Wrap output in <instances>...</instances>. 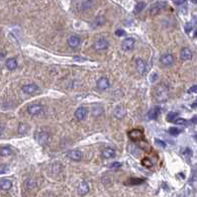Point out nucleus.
I'll list each match as a JSON object with an SVG mask.
<instances>
[{
	"mask_svg": "<svg viewBox=\"0 0 197 197\" xmlns=\"http://www.w3.org/2000/svg\"><path fill=\"white\" fill-rule=\"evenodd\" d=\"M154 97L159 102H165L168 98V86L165 83L162 82L154 87Z\"/></svg>",
	"mask_w": 197,
	"mask_h": 197,
	"instance_id": "nucleus-1",
	"label": "nucleus"
},
{
	"mask_svg": "<svg viewBox=\"0 0 197 197\" xmlns=\"http://www.w3.org/2000/svg\"><path fill=\"white\" fill-rule=\"evenodd\" d=\"M167 7V3L165 1H159V2H157V3H154L153 6L151 7L150 9V14L152 16H156L157 15L160 11H162L165 9V8Z\"/></svg>",
	"mask_w": 197,
	"mask_h": 197,
	"instance_id": "nucleus-2",
	"label": "nucleus"
},
{
	"mask_svg": "<svg viewBox=\"0 0 197 197\" xmlns=\"http://www.w3.org/2000/svg\"><path fill=\"white\" fill-rule=\"evenodd\" d=\"M135 45H136L135 39L129 37V38H126L125 40L122 42V44H121V49H122L124 52H131L135 48Z\"/></svg>",
	"mask_w": 197,
	"mask_h": 197,
	"instance_id": "nucleus-3",
	"label": "nucleus"
},
{
	"mask_svg": "<svg viewBox=\"0 0 197 197\" xmlns=\"http://www.w3.org/2000/svg\"><path fill=\"white\" fill-rule=\"evenodd\" d=\"M128 137L130 138V140H132L133 142H139V141L144 140V134H143V132L139 130V129L131 130L128 133Z\"/></svg>",
	"mask_w": 197,
	"mask_h": 197,
	"instance_id": "nucleus-4",
	"label": "nucleus"
},
{
	"mask_svg": "<svg viewBox=\"0 0 197 197\" xmlns=\"http://www.w3.org/2000/svg\"><path fill=\"white\" fill-rule=\"evenodd\" d=\"M93 6V0H79L77 2V8L80 11H86Z\"/></svg>",
	"mask_w": 197,
	"mask_h": 197,
	"instance_id": "nucleus-5",
	"label": "nucleus"
},
{
	"mask_svg": "<svg viewBox=\"0 0 197 197\" xmlns=\"http://www.w3.org/2000/svg\"><path fill=\"white\" fill-rule=\"evenodd\" d=\"M87 113H88V110H87L86 107L80 106V107H78L76 110H75L74 116H75V118H76L78 121H82V120H84L86 118Z\"/></svg>",
	"mask_w": 197,
	"mask_h": 197,
	"instance_id": "nucleus-6",
	"label": "nucleus"
},
{
	"mask_svg": "<svg viewBox=\"0 0 197 197\" xmlns=\"http://www.w3.org/2000/svg\"><path fill=\"white\" fill-rule=\"evenodd\" d=\"M160 63L165 66H170L174 63V58L171 53H165L160 57Z\"/></svg>",
	"mask_w": 197,
	"mask_h": 197,
	"instance_id": "nucleus-7",
	"label": "nucleus"
},
{
	"mask_svg": "<svg viewBox=\"0 0 197 197\" xmlns=\"http://www.w3.org/2000/svg\"><path fill=\"white\" fill-rule=\"evenodd\" d=\"M136 69H137V71L139 72L141 75L145 74L146 71H147V64H146V61L144 60H142V58H137Z\"/></svg>",
	"mask_w": 197,
	"mask_h": 197,
	"instance_id": "nucleus-8",
	"label": "nucleus"
},
{
	"mask_svg": "<svg viewBox=\"0 0 197 197\" xmlns=\"http://www.w3.org/2000/svg\"><path fill=\"white\" fill-rule=\"evenodd\" d=\"M108 47H109V43L107 42V40H105V39H99V40H97L93 45L94 50H96V51L106 50Z\"/></svg>",
	"mask_w": 197,
	"mask_h": 197,
	"instance_id": "nucleus-9",
	"label": "nucleus"
},
{
	"mask_svg": "<svg viewBox=\"0 0 197 197\" xmlns=\"http://www.w3.org/2000/svg\"><path fill=\"white\" fill-rule=\"evenodd\" d=\"M22 90H23V92H25L26 94H34L39 90V86L37 84L29 83V84H26V85H24L22 87Z\"/></svg>",
	"mask_w": 197,
	"mask_h": 197,
	"instance_id": "nucleus-10",
	"label": "nucleus"
},
{
	"mask_svg": "<svg viewBox=\"0 0 197 197\" xmlns=\"http://www.w3.org/2000/svg\"><path fill=\"white\" fill-rule=\"evenodd\" d=\"M66 157L71 160H74V162H79V160L82 159V154L78 150H72V151H69V153L66 154Z\"/></svg>",
	"mask_w": 197,
	"mask_h": 197,
	"instance_id": "nucleus-11",
	"label": "nucleus"
},
{
	"mask_svg": "<svg viewBox=\"0 0 197 197\" xmlns=\"http://www.w3.org/2000/svg\"><path fill=\"white\" fill-rule=\"evenodd\" d=\"M38 143L42 146H45L49 143L50 141V135L47 133V132H40L37 136Z\"/></svg>",
	"mask_w": 197,
	"mask_h": 197,
	"instance_id": "nucleus-12",
	"label": "nucleus"
},
{
	"mask_svg": "<svg viewBox=\"0 0 197 197\" xmlns=\"http://www.w3.org/2000/svg\"><path fill=\"white\" fill-rule=\"evenodd\" d=\"M96 86L99 90H106V89L109 88V86H110V82H109L108 78L101 77V78L98 79L97 83H96Z\"/></svg>",
	"mask_w": 197,
	"mask_h": 197,
	"instance_id": "nucleus-13",
	"label": "nucleus"
},
{
	"mask_svg": "<svg viewBox=\"0 0 197 197\" xmlns=\"http://www.w3.org/2000/svg\"><path fill=\"white\" fill-rule=\"evenodd\" d=\"M88 191H89V185H88V183H86V182H80L79 184H78V186H77V193H78V195H80V196H83V195H85L86 193H88Z\"/></svg>",
	"mask_w": 197,
	"mask_h": 197,
	"instance_id": "nucleus-14",
	"label": "nucleus"
},
{
	"mask_svg": "<svg viewBox=\"0 0 197 197\" xmlns=\"http://www.w3.org/2000/svg\"><path fill=\"white\" fill-rule=\"evenodd\" d=\"M160 113V107L154 106V108H152L150 111L148 112V118L151 120H156Z\"/></svg>",
	"mask_w": 197,
	"mask_h": 197,
	"instance_id": "nucleus-15",
	"label": "nucleus"
},
{
	"mask_svg": "<svg viewBox=\"0 0 197 197\" xmlns=\"http://www.w3.org/2000/svg\"><path fill=\"white\" fill-rule=\"evenodd\" d=\"M42 109L43 108H42L40 104H32V105L28 107L27 110H28V113L31 115H37L42 111Z\"/></svg>",
	"mask_w": 197,
	"mask_h": 197,
	"instance_id": "nucleus-16",
	"label": "nucleus"
},
{
	"mask_svg": "<svg viewBox=\"0 0 197 197\" xmlns=\"http://www.w3.org/2000/svg\"><path fill=\"white\" fill-rule=\"evenodd\" d=\"M180 58L182 61H189L192 58V53L188 48H183L180 51Z\"/></svg>",
	"mask_w": 197,
	"mask_h": 197,
	"instance_id": "nucleus-17",
	"label": "nucleus"
},
{
	"mask_svg": "<svg viewBox=\"0 0 197 197\" xmlns=\"http://www.w3.org/2000/svg\"><path fill=\"white\" fill-rule=\"evenodd\" d=\"M67 44L70 48H77L80 44V39L76 37V36H70V37L67 39Z\"/></svg>",
	"mask_w": 197,
	"mask_h": 197,
	"instance_id": "nucleus-18",
	"label": "nucleus"
},
{
	"mask_svg": "<svg viewBox=\"0 0 197 197\" xmlns=\"http://www.w3.org/2000/svg\"><path fill=\"white\" fill-rule=\"evenodd\" d=\"M126 113H127V111H126V109L124 108L123 106H117L114 110V116L118 118V119H122V118H124Z\"/></svg>",
	"mask_w": 197,
	"mask_h": 197,
	"instance_id": "nucleus-19",
	"label": "nucleus"
},
{
	"mask_svg": "<svg viewBox=\"0 0 197 197\" xmlns=\"http://www.w3.org/2000/svg\"><path fill=\"white\" fill-rule=\"evenodd\" d=\"M116 156V152H115L114 149L111 148H106L105 150L102 152V157L104 159H112Z\"/></svg>",
	"mask_w": 197,
	"mask_h": 197,
	"instance_id": "nucleus-20",
	"label": "nucleus"
},
{
	"mask_svg": "<svg viewBox=\"0 0 197 197\" xmlns=\"http://www.w3.org/2000/svg\"><path fill=\"white\" fill-rule=\"evenodd\" d=\"M12 187V182L9 179H2L0 181V188L2 190H9Z\"/></svg>",
	"mask_w": 197,
	"mask_h": 197,
	"instance_id": "nucleus-21",
	"label": "nucleus"
},
{
	"mask_svg": "<svg viewBox=\"0 0 197 197\" xmlns=\"http://www.w3.org/2000/svg\"><path fill=\"white\" fill-rule=\"evenodd\" d=\"M18 66V64H17V61L15 58H9V60L6 61V67L8 69L10 70H14Z\"/></svg>",
	"mask_w": 197,
	"mask_h": 197,
	"instance_id": "nucleus-22",
	"label": "nucleus"
},
{
	"mask_svg": "<svg viewBox=\"0 0 197 197\" xmlns=\"http://www.w3.org/2000/svg\"><path fill=\"white\" fill-rule=\"evenodd\" d=\"M25 185H26V188L28 190H32L36 187V181L33 178H28L25 182Z\"/></svg>",
	"mask_w": 197,
	"mask_h": 197,
	"instance_id": "nucleus-23",
	"label": "nucleus"
},
{
	"mask_svg": "<svg viewBox=\"0 0 197 197\" xmlns=\"http://www.w3.org/2000/svg\"><path fill=\"white\" fill-rule=\"evenodd\" d=\"M11 153H12V150H11L10 147H3V148L0 149V156H2V157L10 156Z\"/></svg>",
	"mask_w": 197,
	"mask_h": 197,
	"instance_id": "nucleus-24",
	"label": "nucleus"
},
{
	"mask_svg": "<svg viewBox=\"0 0 197 197\" xmlns=\"http://www.w3.org/2000/svg\"><path fill=\"white\" fill-rule=\"evenodd\" d=\"M144 182V179L142 178H130L128 181H126V184L129 185H136V184H141Z\"/></svg>",
	"mask_w": 197,
	"mask_h": 197,
	"instance_id": "nucleus-25",
	"label": "nucleus"
},
{
	"mask_svg": "<svg viewBox=\"0 0 197 197\" xmlns=\"http://www.w3.org/2000/svg\"><path fill=\"white\" fill-rule=\"evenodd\" d=\"M146 7V3L145 2H138L136 4V6H135V9H134V12L136 14H139L141 11L144 10V8Z\"/></svg>",
	"mask_w": 197,
	"mask_h": 197,
	"instance_id": "nucleus-26",
	"label": "nucleus"
},
{
	"mask_svg": "<svg viewBox=\"0 0 197 197\" xmlns=\"http://www.w3.org/2000/svg\"><path fill=\"white\" fill-rule=\"evenodd\" d=\"M28 131V126L24 123H20L18 127V132L20 134H26Z\"/></svg>",
	"mask_w": 197,
	"mask_h": 197,
	"instance_id": "nucleus-27",
	"label": "nucleus"
},
{
	"mask_svg": "<svg viewBox=\"0 0 197 197\" xmlns=\"http://www.w3.org/2000/svg\"><path fill=\"white\" fill-rule=\"evenodd\" d=\"M178 116V113L177 112H170L167 116V120L168 122H172V121L175 120V118Z\"/></svg>",
	"mask_w": 197,
	"mask_h": 197,
	"instance_id": "nucleus-28",
	"label": "nucleus"
},
{
	"mask_svg": "<svg viewBox=\"0 0 197 197\" xmlns=\"http://www.w3.org/2000/svg\"><path fill=\"white\" fill-rule=\"evenodd\" d=\"M142 165L146 167L150 168L153 167V162H152L150 159H148V157H145V159L142 160Z\"/></svg>",
	"mask_w": 197,
	"mask_h": 197,
	"instance_id": "nucleus-29",
	"label": "nucleus"
},
{
	"mask_svg": "<svg viewBox=\"0 0 197 197\" xmlns=\"http://www.w3.org/2000/svg\"><path fill=\"white\" fill-rule=\"evenodd\" d=\"M180 130H179L178 128H175V127H171L170 128V130H168V133H170L171 136H177V135L180 134Z\"/></svg>",
	"mask_w": 197,
	"mask_h": 197,
	"instance_id": "nucleus-30",
	"label": "nucleus"
},
{
	"mask_svg": "<svg viewBox=\"0 0 197 197\" xmlns=\"http://www.w3.org/2000/svg\"><path fill=\"white\" fill-rule=\"evenodd\" d=\"M174 123L177 124V125H186L187 121L185 119H182V118H178V119L174 120Z\"/></svg>",
	"mask_w": 197,
	"mask_h": 197,
	"instance_id": "nucleus-31",
	"label": "nucleus"
},
{
	"mask_svg": "<svg viewBox=\"0 0 197 197\" xmlns=\"http://www.w3.org/2000/svg\"><path fill=\"white\" fill-rule=\"evenodd\" d=\"M125 34H126L125 31L122 30V29H118V30L115 31V35L118 36V37H122V36H124Z\"/></svg>",
	"mask_w": 197,
	"mask_h": 197,
	"instance_id": "nucleus-32",
	"label": "nucleus"
},
{
	"mask_svg": "<svg viewBox=\"0 0 197 197\" xmlns=\"http://www.w3.org/2000/svg\"><path fill=\"white\" fill-rule=\"evenodd\" d=\"M188 93H197V84H195V85L191 86L189 89H188Z\"/></svg>",
	"mask_w": 197,
	"mask_h": 197,
	"instance_id": "nucleus-33",
	"label": "nucleus"
},
{
	"mask_svg": "<svg viewBox=\"0 0 197 197\" xmlns=\"http://www.w3.org/2000/svg\"><path fill=\"white\" fill-rule=\"evenodd\" d=\"M121 165H122V164H121V162H113V164L110 165V167H111V168H118V167H120Z\"/></svg>",
	"mask_w": 197,
	"mask_h": 197,
	"instance_id": "nucleus-34",
	"label": "nucleus"
},
{
	"mask_svg": "<svg viewBox=\"0 0 197 197\" xmlns=\"http://www.w3.org/2000/svg\"><path fill=\"white\" fill-rule=\"evenodd\" d=\"M183 154H184L185 157H191V156H192V152H191L189 149L187 148L186 150L183 152Z\"/></svg>",
	"mask_w": 197,
	"mask_h": 197,
	"instance_id": "nucleus-35",
	"label": "nucleus"
},
{
	"mask_svg": "<svg viewBox=\"0 0 197 197\" xmlns=\"http://www.w3.org/2000/svg\"><path fill=\"white\" fill-rule=\"evenodd\" d=\"M191 29H192V24L191 23H187L185 25V31H186V32H189Z\"/></svg>",
	"mask_w": 197,
	"mask_h": 197,
	"instance_id": "nucleus-36",
	"label": "nucleus"
},
{
	"mask_svg": "<svg viewBox=\"0 0 197 197\" xmlns=\"http://www.w3.org/2000/svg\"><path fill=\"white\" fill-rule=\"evenodd\" d=\"M156 144L159 145V146H162V148H165V144L164 142H162V141H159V140H156Z\"/></svg>",
	"mask_w": 197,
	"mask_h": 197,
	"instance_id": "nucleus-37",
	"label": "nucleus"
},
{
	"mask_svg": "<svg viewBox=\"0 0 197 197\" xmlns=\"http://www.w3.org/2000/svg\"><path fill=\"white\" fill-rule=\"evenodd\" d=\"M185 1H186V0H174V3L176 5H181V4H183Z\"/></svg>",
	"mask_w": 197,
	"mask_h": 197,
	"instance_id": "nucleus-38",
	"label": "nucleus"
},
{
	"mask_svg": "<svg viewBox=\"0 0 197 197\" xmlns=\"http://www.w3.org/2000/svg\"><path fill=\"white\" fill-rule=\"evenodd\" d=\"M192 122H193L194 124H197V116H194V118L192 119Z\"/></svg>",
	"mask_w": 197,
	"mask_h": 197,
	"instance_id": "nucleus-39",
	"label": "nucleus"
},
{
	"mask_svg": "<svg viewBox=\"0 0 197 197\" xmlns=\"http://www.w3.org/2000/svg\"><path fill=\"white\" fill-rule=\"evenodd\" d=\"M192 107H197V99H196L195 102H194V103L192 104Z\"/></svg>",
	"mask_w": 197,
	"mask_h": 197,
	"instance_id": "nucleus-40",
	"label": "nucleus"
},
{
	"mask_svg": "<svg viewBox=\"0 0 197 197\" xmlns=\"http://www.w3.org/2000/svg\"><path fill=\"white\" fill-rule=\"evenodd\" d=\"M3 57H4V55H3V53H0V60H1V58H3Z\"/></svg>",
	"mask_w": 197,
	"mask_h": 197,
	"instance_id": "nucleus-41",
	"label": "nucleus"
},
{
	"mask_svg": "<svg viewBox=\"0 0 197 197\" xmlns=\"http://www.w3.org/2000/svg\"><path fill=\"white\" fill-rule=\"evenodd\" d=\"M5 170H0V173H4V172H5Z\"/></svg>",
	"mask_w": 197,
	"mask_h": 197,
	"instance_id": "nucleus-42",
	"label": "nucleus"
},
{
	"mask_svg": "<svg viewBox=\"0 0 197 197\" xmlns=\"http://www.w3.org/2000/svg\"><path fill=\"white\" fill-rule=\"evenodd\" d=\"M1 132H2V127H1V125H0V134H1Z\"/></svg>",
	"mask_w": 197,
	"mask_h": 197,
	"instance_id": "nucleus-43",
	"label": "nucleus"
},
{
	"mask_svg": "<svg viewBox=\"0 0 197 197\" xmlns=\"http://www.w3.org/2000/svg\"><path fill=\"white\" fill-rule=\"evenodd\" d=\"M193 3H197V0H192Z\"/></svg>",
	"mask_w": 197,
	"mask_h": 197,
	"instance_id": "nucleus-44",
	"label": "nucleus"
},
{
	"mask_svg": "<svg viewBox=\"0 0 197 197\" xmlns=\"http://www.w3.org/2000/svg\"><path fill=\"white\" fill-rule=\"evenodd\" d=\"M195 37L197 38V31H196V33H195Z\"/></svg>",
	"mask_w": 197,
	"mask_h": 197,
	"instance_id": "nucleus-45",
	"label": "nucleus"
}]
</instances>
